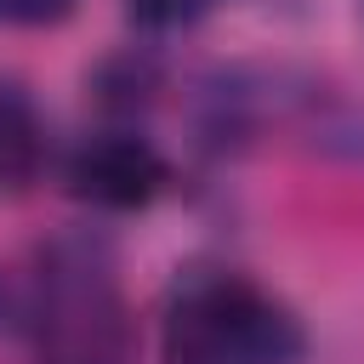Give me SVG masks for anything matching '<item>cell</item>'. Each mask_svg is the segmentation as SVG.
Here are the masks:
<instances>
[{
  "label": "cell",
  "mask_w": 364,
  "mask_h": 364,
  "mask_svg": "<svg viewBox=\"0 0 364 364\" xmlns=\"http://www.w3.org/2000/svg\"><path fill=\"white\" fill-rule=\"evenodd\" d=\"M301 324L239 273H193L165 307V364H296Z\"/></svg>",
  "instance_id": "6da1fadb"
},
{
  "label": "cell",
  "mask_w": 364,
  "mask_h": 364,
  "mask_svg": "<svg viewBox=\"0 0 364 364\" xmlns=\"http://www.w3.org/2000/svg\"><path fill=\"white\" fill-rule=\"evenodd\" d=\"M28 324L40 364H125L131 330L108 250L91 239H57L40 256Z\"/></svg>",
  "instance_id": "7a4b0ae2"
},
{
  "label": "cell",
  "mask_w": 364,
  "mask_h": 364,
  "mask_svg": "<svg viewBox=\"0 0 364 364\" xmlns=\"http://www.w3.org/2000/svg\"><path fill=\"white\" fill-rule=\"evenodd\" d=\"M63 182H68L74 199H85L97 210H142L165 193L171 171H165L154 142H142L131 131H102V136H85L68 154Z\"/></svg>",
  "instance_id": "3957f363"
},
{
  "label": "cell",
  "mask_w": 364,
  "mask_h": 364,
  "mask_svg": "<svg viewBox=\"0 0 364 364\" xmlns=\"http://www.w3.org/2000/svg\"><path fill=\"white\" fill-rule=\"evenodd\" d=\"M40 159H46V125L34 102L17 85H0V193L28 188Z\"/></svg>",
  "instance_id": "277c9868"
},
{
  "label": "cell",
  "mask_w": 364,
  "mask_h": 364,
  "mask_svg": "<svg viewBox=\"0 0 364 364\" xmlns=\"http://www.w3.org/2000/svg\"><path fill=\"white\" fill-rule=\"evenodd\" d=\"M210 6H216V0H125L131 23H136V28H154V34H165V28H188V23H199Z\"/></svg>",
  "instance_id": "5b68a950"
},
{
  "label": "cell",
  "mask_w": 364,
  "mask_h": 364,
  "mask_svg": "<svg viewBox=\"0 0 364 364\" xmlns=\"http://www.w3.org/2000/svg\"><path fill=\"white\" fill-rule=\"evenodd\" d=\"M74 11V0H0V28H51Z\"/></svg>",
  "instance_id": "8992f818"
},
{
  "label": "cell",
  "mask_w": 364,
  "mask_h": 364,
  "mask_svg": "<svg viewBox=\"0 0 364 364\" xmlns=\"http://www.w3.org/2000/svg\"><path fill=\"white\" fill-rule=\"evenodd\" d=\"M17 313H23V301H17V290H11V279H6V267H0V330H6Z\"/></svg>",
  "instance_id": "52a82bcc"
}]
</instances>
